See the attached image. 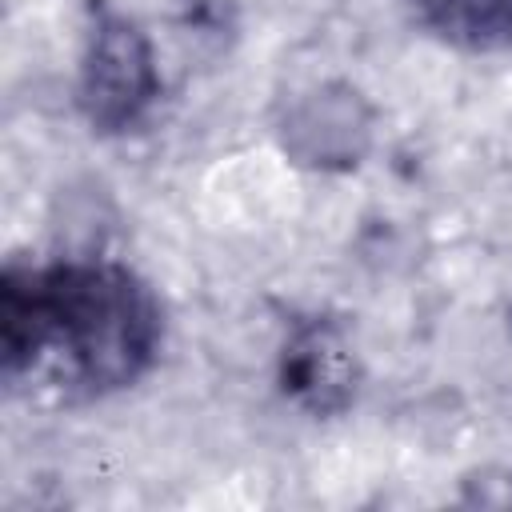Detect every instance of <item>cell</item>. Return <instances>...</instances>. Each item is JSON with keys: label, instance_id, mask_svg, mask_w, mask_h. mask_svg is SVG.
I'll return each instance as SVG.
<instances>
[{"label": "cell", "instance_id": "1", "mask_svg": "<svg viewBox=\"0 0 512 512\" xmlns=\"http://www.w3.org/2000/svg\"><path fill=\"white\" fill-rule=\"evenodd\" d=\"M48 348L68 356L76 384L92 396L136 384L164 336L152 288L116 260H64L44 268Z\"/></svg>", "mask_w": 512, "mask_h": 512}, {"label": "cell", "instance_id": "2", "mask_svg": "<svg viewBox=\"0 0 512 512\" xmlns=\"http://www.w3.org/2000/svg\"><path fill=\"white\" fill-rule=\"evenodd\" d=\"M160 96L148 36L116 12H100L80 60V108L96 132H128Z\"/></svg>", "mask_w": 512, "mask_h": 512}, {"label": "cell", "instance_id": "3", "mask_svg": "<svg viewBox=\"0 0 512 512\" xmlns=\"http://www.w3.org/2000/svg\"><path fill=\"white\" fill-rule=\"evenodd\" d=\"M280 384L300 408H308L316 416H332V412L348 408V400L356 392V356H352L344 332L328 320L300 324L292 332V340L284 344Z\"/></svg>", "mask_w": 512, "mask_h": 512}, {"label": "cell", "instance_id": "4", "mask_svg": "<svg viewBox=\"0 0 512 512\" xmlns=\"http://www.w3.org/2000/svg\"><path fill=\"white\" fill-rule=\"evenodd\" d=\"M52 320H48V292H44V268L12 260L0 280V352H4V376L16 380L24 368L40 360L48 348Z\"/></svg>", "mask_w": 512, "mask_h": 512}, {"label": "cell", "instance_id": "5", "mask_svg": "<svg viewBox=\"0 0 512 512\" xmlns=\"http://www.w3.org/2000/svg\"><path fill=\"white\" fill-rule=\"evenodd\" d=\"M424 24L472 52H492L512 44V0H416Z\"/></svg>", "mask_w": 512, "mask_h": 512}]
</instances>
